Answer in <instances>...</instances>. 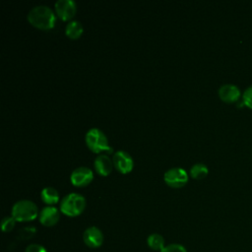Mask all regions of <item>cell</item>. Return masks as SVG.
<instances>
[{"instance_id": "2", "label": "cell", "mask_w": 252, "mask_h": 252, "mask_svg": "<svg viewBox=\"0 0 252 252\" xmlns=\"http://www.w3.org/2000/svg\"><path fill=\"white\" fill-rule=\"evenodd\" d=\"M87 202L85 197L79 193H69L60 202V212L68 217H77L81 215Z\"/></svg>"}, {"instance_id": "13", "label": "cell", "mask_w": 252, "mask_h": 252, "mask_svg": "<svg viewBox=\"0 0 252 252\" xmlns=\"http://www.w3.org/2000/svg\"><path fill=\"white\" fill-rule=\"evenodd\" d=\"M40 198L43 201V203L52 206L59 201V193L54 187L47 186L41 190Z\"/></svg>"}, {"instance_id": "3", "label": "cell", "mask_w": 252, "mask_h": 252, "mask_svg": "<svg viewBox=\"0 0 252 252\" xmlns=\"http://www.w3.org/2000/svg\"><path fill=\"white\" fill-rule=\"evenodd\" d=\"M85 142L88 148L95 154L107 152L111 153L112 148L108 145V139L102 130L98 128H91L85 136Z\"/></svg>"}, {"instance_id": "1", "label": "cell", "mask_w": 252, "mask_h": 252, "mask_svg": "<svg viewBox=\"0 0 252 252\" xmlns=\"http://www.w3.org/2000/svg\"><path fill=\"white\" fill-rule=\"evenodd\" d=\"M28 21L38 29L49 30L54 27L56 16L49 6L37 5L29 11Z\"/></svg>"}, {"instance_id": "20", "label": "cell", "mask_w": 252, "mask_h": 252, "mask_svg": "<svg viewBox=\"0 0 252 252\" xmlns=\"http://www.w3.org/2000/svg\"><path fill=\"white\" fill-rule=\"evenodd\" d=\"M25 252H47V251L44 246L37 243H32L27 246Z\"/></svg>"}, {"instance_id": "15", "label": "cell", "mask_w": 252, "mask_h": 252, "mask_svg": "<svg viewBox=\"0 0 252 252\" xmlns=\"http://www.w3.org/2000/svg\"><path fill=\"white\" fill-rule=\"evenodd\" d=\"M148 246L155 251H161L164 245V238L159 233H152L147 238Z\"/></svg>"}, {"instance_id": "9", "label": "cell", "mask_w": 252, "mask_h": 252, "mask_svg": "<svg viewBox=\"0 0 252 252\" xmlns=\"http://www.w3.org/2000/svg\"><path fill=\"white\" fill-rule=\"evenodd\" d=\"M218 94L222 101L227 103L237 102L240 96H242L240 89L233 84L221 85L218 90Z\"/></svg>"}, {"instance_id": "19", "label": "cell", "mask_w": 252, "mask_h": 252, "mask_svg": "<svg viewBox=\"0 0 252 252\" xmlns=\"http://www.w3.org/2000/svg\"><path fill=\"white\" fill-rule=\"evenodd\" d=\"M160 252H187L186 248L178 243H171L168 245H165Z\"/></svg>"}, {"instance_id": "14", "label": "cell", "mask_w": 252, "mask_h": 252, "mask_svg": "<svg viewBox=\"0 0 252 252\" xmlns=\"http://www.w3.org/2000/svg\"><path fill=\"white\" fill-rule=\"evenodd\" d=\"M84 28L83 25L81 24V22L77 21V20H72L70 21L65 28V32L66 35L68 37H70L71 39H76L78 37L81 36V34L83 33Z\"/></svg>"}, {"instance_id": "12", "label": "cell", "mask_w": 252, "mask_h": 252, "mask_svg": "<svg viewBox=\"0 0 252 252\" xmlns=\"http://www.w3.org/2000/svg\"><path fill=\"white\" fill-rule=\"evenodd\" d=\"M94 165L95 171L99 175L107 176L112 170L113 161L107 155L100 154L95 158V159L94 161Z\"/></svg>"}, {"instance_id": "5", "label": "cell", "mask_w": 252, "mask_h": 252, "mask_svg": "<svg viewBox=\"0 0 252 252\" xmlns=\"http://www.w3.org/2000/svg\"><path fill=\"white\" fill-rule=\"evenodd\" d=\"M163 180L170 187L180 188L187 183L188 173L184 168L172 167L164 172Z\"/></svg>"}, {"instance_id": "7", "label": "cell", "mask_w": 252, "mask_h": 252, "mask_svg": "<svg viewBox=\"0 0 252 252\" xmlns=\"http://www.w3.org/2000/svg\"><path fill=\"white\" fill-rule=\"evenodd\" d=\"M112 161L115 168L123 174L130 172L134 166V161L132 157L127 152L121 151V150L114 153Z\"/></svg>"}, {"instance_id": "16", "label": "cell", "mask_w": 252, "mask_h": 252, "mask_svg": "<svg viewBox=\"0 0 252 252\" xmlns=\"http://www.w3.org/2000/svg\"><path fill=\"white\" fill-rule=\"evenodd\" d=\"M209 173V169L205 163L198 162L191 166L190 175L195 179H203Z\"/></svg>"}, {"instance_id": "11", "label": "cell", "mask_w": 252, "mask_h": 252, "mask_svg": "<svg viewBox=\"0 0 252 252\" xmlns=\"http://www.w3.org/2000/svg\"><path fill=\"white\" fill-rule=\"evenodd\" d=\"M38 219L42 225L53 226L58 222L60 219L59 210L54 206H46L39 212Z\"/></svg>"}, {"instance_id": "10", "label": "cell", "mask_w": 252, "mask_h": 252, "mask_svg": "<svg viewBox=\"0 0 252 252\" xmlns=\"http://www.w3.org/2000/svg\"><path fill=\"white\" fill-rule=\"evenodd\" d=\"M84 243L90 248H98L103 242V234L96 226L88 227L83 234Z\"/></svg>"}, {"instance_id": "17", "label": "cell", "mask_w": 252, "mask_h": 252, "mask_svg": "<svg viewBox=\"0 0 252 252\" xmlns=\"http://www.w3.org/2000/svg\"><path fill=\"white\" fill-rule=\"evenodd\" d=\"M16 220L11 216V217H5L3 218L1 221V227L4 232H10L14 227H15Z\"/></svg>"}, {"instance_id": "4", "label": "cell", "mask_w": 252, "mask_h": 252, "mask_svg": "<svg viewBox=\"0 0 252 252\" xmlns=\"http://www.w3.org/2000/svg\"><path fill=\"white\" fill-rule=\"evenodd\" d=\"M11 214L16 221H31L38 216V209L32 201L23 199L13 205Z\"/></svg>"}, {"instance_id": "18", "label": "cell", "mask_w": 252, "mask_h": 252, "mask_svg": "<svg viewBox=\"0 0 252 252\" xmlns=\"http://www.w3.org/2000/svg\"><path fill=\"white\" fill-rule=\"evenodd\" d=\"M242 101L244 105L252 109V85L249 86L242 94Z\"/></svg>"}, {"instance_id": "8", "label": "cell", "mask_w": 252, "mask_h": 252, "mask_svg": "<svg viewBox=\"0 0 252 252\" xmlns=\"http://www.w3.org/2000/svg\"><path fill=\"white\" fill-rule=\"evenodd\" d=\"M56 15L63 21L73 18L77 12V5L74 0H57L54 3Z\"/></svg>"}, {"instance_id": "6", "label": "cell", "mask_w": 252, "mask_h": 252, "mask_svg": "<svg viewBox=\"0 0 252 252\" xmlns=\"http://www.w3.org/2000/svg\"><path fill=\"white\" fill-rule=\"evenodd\" d=\"M93 178L94 172L90 167L87 166H79L75 168L70 175L71 183L77 187L87 186L91 183Z\"/></svg>"}]
</instances>
